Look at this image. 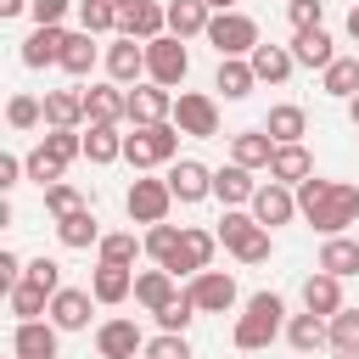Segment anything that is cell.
I'll list each match as a JSON object with an SVG mask.
<instances>
[{"instance_id":"cell-1","label":"cell","mask_w":359,"mask_h":359,"mask_svg":"<svg viewBox=\"0 0 359 359\" xmlns=\"http://www.w3.org/2000/svg\"><path fill=\"white\" fill-rule=\"evenodd\" d=\"M297 213H303L320 236H348V224H359V185L309 174V180L297 185Z\"/></svg>"},{"instance_id":"cell-2","label":"cell","mask_w":359,"mask_h":359,"mask_svg":"<svg viewBox=\"0 0 359 359\" xmlns=\"http://www.w3.org/2000/svg\"><path fill=\"white\" fill-rule=\"evenodd\" d=\"M280 320H286L280 292H252L230 337H236V348H241V353H258V348H269V342L280 337Z\"/></svg>"},{"instance_id":"cell-3","label":"cell","mask_w":359,"mask_h":359,"mask_svg":"<svg viewBox=\"0 0 359 359\" xmlns=\"http://www.w3.org/2000/svg\"><path fill=\"white\" fill-rule=\"evenodd\" d=\"M180 157V123L163 118V123H135V135H123V163L135 174L157 168V163H174Z\"/></svg>"},{"instance_id":"cell-4","label":"cell","mask_w":359,"mask_h":359,"mask_svg":"<svg viewBox=\"0 0 359 359\" xmlns=\"http://www.w3.org/2000/svg\"><path fill=\"white\" fill-rule=\"evenodd\" d=\"M73 157H84V135H79V129H50V135L22 157V163H28V180L45 191V185H56V180H62V168H67Z\"/></svg>"},{"instance_id":"cell-5","label":"cell","mask_w":359,"mask_h":359,"mask_svg":"<svg viewBox=\"0 0 359 359\" xmlns=\"http://www.w3.org/2000/svg\"><path fill=\"white\" fill-rule=\"evenodd\" d=\"M208 45H213L219 56H252L264 39H258V22H252L247 11H213V22H208Z\"/></svg>"},{"instance_id":"cell-6","label":"cell","mask_w":359,"mask_h":359,"mask_svg":"<svg viewBox=\"0 0 359 359\" xmlns=\"http://www.w3.org/2000/svg\"><path fill=\"white\" fill-rule=\"evenodd\" d=\"M185 73H191V50H185V39L180 34H157V39H146V79H157V84H185Z\"/></svg>"},{"instance_id":"cell-7","label":"cell","mask_w":359,"mask_h":359,"mask_svg":"<svg viewBox=\"0 0 359 359\" xmlns=\"http://www.w3.org/2000/svg\"><path fill=\"white\" fill-rule=\"evenodd\" d=\"M174 123H180V135H191V140H213V135H219V101L202 95V90H180V95H174Z\"/></svg>"},{"instance_id":"cell-8","label":"cell","mask_w":359,"mask_h":359,"mask_svg":"<svg viewBox=\"0 0 359 359\" xmlns=\"http://www.w3.org/2000/svg\"><path fill=\"white\" fill-rule=\"evenodd\" d=\"M168 208H174L168 180H129V191H123V213H129L135 224H163Z\"/></svg>"},{"instance_id":"cell-9","label":"cell","mask_w":359,"mask_h":359,"mask_svg":"<svg viewBox=\"0 0 359 359\" xmlns=\"http://www.w3.org/2000/svg\"><path fill=\"white\" fill-rule=\"evenodd\" d=\"M252 219L264 224V230H275V224H292L297 219V185H280V180H264L258 191H252Z\"/></svg>"},{"instance_id":"cell-10","label":"cell","mask_w":359,"mask_h":359,"mask_svg":"<svg viewBox=\"0 0 359 359\" xmlns=\"http://www.w3.org/2000/svg\"><path fill=\"white\" fill-rule=\"evenodd\" d=\"M163 180H168L174 202H185V208H191V202H202V196H213V168H208V163H196V157H174Z\"/></svg>"},{"instance_id":"cell-11","label":"cell","mask_w":359,"mask_h":359,"mask_svg":"<svg viewBox=\"0 0 359 359\" xmlns=\"http://www.w3.org/2000/svg\"><path fill=\"white\" fill-rule=\"evenodd\" d=\"M191 303L202 309V314H224V309H236V275L230 269H202V275H191Z\"/></svg>"},{"instance_id":"cell-12","label":"cell","mask_w":359,"mask_h":359,"mask_svg":"<svg viewBox=\"0 0 359 359\" xmlns=\"http://www.w3.org/2000/svg\"><path fill=\"white\" fill-rule=\"evenodd\" d=\"M118 34H129V39L168 34V6H157V0H118Z\"/></svg>"},{"instance_id":"cell-13","label":"cell","mask_w":359,"mask_h":359,"mask_svg":"<svg viewBox=\"0 0 359 359\" xmlns=\"http://www.w3.org/2000/svg\"><path fill=\"white\" fill-rule=\"evenodd\" d=\"M107 79L112 84H140L146 79V39H129V34H118L112 45H107Z\"/></svg>"},{"instance_id":"cell-14","label":"cell","mask_w":359,"mask_h":359,"mask_svg":"<svg viewBox=\"0 0 359 359\" xmlns=\"http://www.w3.org/2000/svg\"><path fill=\"white\" fill-rule=\"evenodd\" d=\"M163 118H174V90L157 79L129 84V123H163Z\"/></svg>"},{"instance_id":"cell-15","label":"cell","mask_w":359,"mask_h":359,"mask_svg":"<svg viewBox=\"0 0 359 359\" xmlns=\"http://www.w3.org/2000/svg\"><path fill=\"white\" fill-rule=\"evenodd\" d=\"M95 353L101 359H135V353H146V337H140L135 320H101L95 325Z\"/></svg>"},{"instance_id":"cell-16","label":"cell","mask_w":359,"mask_h":359,"mask_svg":"<svg viewBox=\"0 0 359 359\" xmlns=\"http://www.w3.org/2000/svg\"><path fill=\"white\" fill-rule=\"evenodd\" d=\"M56 337H62L56 320H17L11 353H17V359H56Z\"/></svg>"},{"instance_id":"cell-17","label":"cell","mask_w":359,"mask_h":359,"mask_svg":"<svg viewBox=\"0 0 359 359\" xmlns=\"http://www.w3.org/2000/svg\"><path fill=\"white\" fill-rule=\"evenodd\" d=\"M213 247H219V230H196V224H185V236H180V258L168 264L174 275H202V269H213Z\"/></svg>"},{"instance_id":"cell-18","label":"cell","mask_w":359,"mask_h":359,"mask_svg":"<svg viewBox=\"0 0 359 359\" xmlns=\"http://www.w3.org/2000/svg\"><path fill=\"white\" fill-rule=\"evenodd\" d=\"M129 118V90L123 84H90L84 90V123H123Z\"/></svg>"},{"instance_id":"cell-19","label":"cell","mask_w":359,"mask_h":359,"mask_svg":"<svg viewBox=\"0 0 359 359\" xmlns=\"http://www.w3.org/2000/svg\"><path fill=\"white\" fill-rule=\"evenodd\" d=\"M292 56H297V67H320V73H325V67L337 62V39L325 34V22H320V28H297V34H292Z\"/></svg>"},{"instance_id":"cell-20","label":"cell","mask_w":359,"mask_h":359,"mask_svg":"<svg viewBox=\"0 0 359 359\" xmlns=\"http://www.w3.org/2000/svg\"><path fill=\"white\" fill-rule=\"evenodd\" d=\"M303 309H314V314H325V320H331L337 309H348V303H342V275H331V269L314 264V275L303 280Z\"/></svg>"},{"instance_id":"cell-21","label":"cell","mask_w":359,"mask_h":359,"mask_svg":"<svg viewBox=\"0 0 359 359\" xmlns=\"http://www.w3.org/2000/svg\"><path fill=\"white\" fill-rule=\"evenodd\" d=\"M90 303H95L90 286H62V292L50 297V320H56L62 331H84V325H90Z\"/></svg>"},{"instance_id":"cell-22","label":"cell","mask_w":359,"mask_h":359,"mask_svg":"<svg viewBox=\"0 0 359 359\" xmlns=\"http://www.w3.org/2000/svg\"><path fill=\"white\" fill-rule=\"evenodd\" d=\"M252 84H258V73H252V62H247V56H219L213 90H219L224 101H247V95H252Z\"/></svg>"},{"instance_id":"cell-23","label":"cell","mask_w":359,"mask_h":359,"mask_svg":"<svg viewBox=\"0 0 359 359\" xmlns=\"http://www.w3.org/2000/svg\"><path fill=\"white\" fill-rule=\"evenodd\" d=\"M252 191H258L252 168H241V163H224V168H213V196H219L224 208H247V202H252Z\"/></svg>"},{"instance_id":"cell-24","label":"cell","mask_w":359,"mask_h":359,"mask_svg":"<svg viewBox=\"0 0 359 359\" xmlns=\"http://www.w3.org/2000/svg\"><path fill=\"white\" fill-rule=\"evenodd\" d=\"M90 292H95V303H123V297H135V269L129 264H95Z\"/></svg>"},{"instance_id":"cell-25","label":"cell","mask_w":359,"mask_h":359,"mask_svg":"<svg viewBox=\"0 0 359 359\" xmlns=\"http://www.w3.org/2000/svg\"><path fill=\"white\" fill-rule=\"evenodd\" d=\"M174 292H180V275H174V269H163V264H157V269H140V275H135V303H140L146 314H157V309H163V303H168Z\"/></svg>"},{"instance_id":"cell-26","label":"cell","mask_w":359,"mask_h":359,"mask_svg":"<svg viewBox=\"0 0 359 359\" xmlns=\"http://www.w3.org/2000/svg\"><path fill=\"white\" fill-rule=\"evenodd\" d=\"M286 342H292L297 353L331 348V320H325V314H314V309H303V314H292V320H286Z\"/></svg>"},{"instance_id":"cell-27","label":"cell","mask_w":359,"mask_h":359,"mask_svg":"<svg viewBox=\"0 0 359 359\" xmlns=\"http://www.w3.org/2000/svg\"><path fill=\"white\" fill-rule=\"evenodd\" d=\"M62 45H67V28H39L34 22V34L22 39V67H50V62H62Z\"/></svg>"},{"instance_id":"cell-28","label":"cell","mask_w":359,"mask_h":359,"mask_svg":"<svg viewBox=\"0 0 359 359\" xmlns=\"http://www.w3.org/2000/svg\"><path fill=\"white\" fill-rule=\"evenodd\" d=\"M269 157H275V135H269V129H241V135H230V163H241V168H269Z\"/></svg>"},{"instance_id":"cell-29","label":"cell","mask_w":359,"mask_h":359,"mask_svg":"<svg viewBox=\"0 0 359 359\" xmlns=\"http://www.w3.org/2000/svg\"><path fill=\"white\" fill-rule=\"evenodd\" d=\"M309 174H314V157H309V146H303V140L275 146V157H269V180H280V185H303Z\"/></svg>"},{"instance_id":"cell-30","label":"cell","mask_w":359,"mask_h":359,"mask_svg":"<svg viewBox=\"0 0 359 359\" xmlns=\"http://www.w3.org/2000/svg\"><path fill=\"white\" fill-rule=\"evenodd\" d=\"M56 241H62V247H73V252H84V247H101V224H95V213H90V208H73V213H62V219H56Z\"/></svg>"},{"instance_id":"cell-31","label":"cell","mask_w":359,"mask_h":359,"mask_svg":"<svg viewBox=\"0 0 359 359\" xmlns=\"http://www.w3.org/2000/svg\"><path fill=\"white\" fill-rule=\"evenodd\" d=\"M252 73H258V84H286L292 79V67H297V56H292V45H258L252 56Z\"/></svg>"},{"instance_id":"cell-32","label":"cell","mask_w":359,"mask_h":359,"mask_svg":"<svg viewBox=\"0 0 359 359\" xmlns=\"http://www.w3.org/2000/svg\"><path fill=\"white\" fill-rule=\"evenodd\" d=\"M208 22H213V6L208 0H168V34L196 39V34H208Z\"/></svg>"},{"instance_id":"cell-33","label":"cell","mask_w":359,"mask_h":359,"mask_svg":"<svg viewBox=\"0 0 359 359\" xmlns=\"http://www.w3.org/2000/svg\"><path fill=\"white\" fill-rule=\"evenodd\" d=\"M45 123L50 129H79L84 123V90H45Z\"/></svg>"},{"instance_id":"cell-34","label":"cell","mask_w":359,"mask_h":359,"mask_svg":"<svg viewBox=\"0 0 359 359\" xmlns=\"http://www.w3.org/2000/svg\"><path fill=\"white\" fill-rule=\"evenodd\" d=\"M264 129L275 135V146H292V140H303V135H309V112H303L297 101H280V107H269Z\"/></svg>"},{"instance_id":"cell-35","label":"cell","mask_w":359,"mask_h":359,"mask_svg":"<svg viewBox=\"0 0 359 359\" xmlns=\"http://www.w3.org/2000/svg\"><path fill=\"white\" fill-rule=\"evenodd\" d=\"M50 297H56V292H45L39 280H17V286L6 292V303H11L17 320H39V314H50Z\"/></svg>"},{"instance_id":"cell-36","label":"cell","mask_w":359,"mask_h":359,"mask_svg":"<svg viewBox=\"0 0 359 359\" xmlns=\"http://www.w3.org/2000/svg\"><path fill=\"white\" fill-rule=\"evenodd\" d=\"M320 90L337 95V101H353V95H359V56H337V62L320 73Z\"/></svg>"},{"instance_id":"cell-37","label":"cell","mask_w":359,"mask_h":359,"mask_svg":"<svg viewBox=\"0 0 359 359\" xmlns=\"http://www.w3.org/2000/svg\"><path fill=\"white\" fill-rule=\"evenodd\" d=\"M320 269H331V275H359V241L353 236H325V247H320Z\"/></svg>"},{"instance_id":"cell-38","label":"cell","mask_w":359,"mask_h":359,"mask_svg":"<svg viewBox=\"0 0 359 359\" xmlns=\"http://www.w3.org/2000/svg\"><path fill=\"white\" fill-rule=\"evenodd\" d=\"M95 56H101V50H95V34H84V28H79V34H67V45H62V62H56V67H62V73H73V79H84V73L95 67Z\"/></svg>"},{"instance_id":"cell-39","label":"cell","mask_w":359,"mask_h":359,"mask_svg":"<svg viewBox=\"0 0 359 359\" xmlns=\"http://www.w3.org/2000/svg\"><path fill=\"white\" fill-rule=\"evenodd\" d=\"M84 157H90V163H118V157H123V135H118V123H90V135H84Z\"/></svg>"},{"instance_id":"cell-40","label":"cell","mask_w":359,"mask_h":359,"mask_svg":"<svg viewBox=\"0 0 359 359\" xmlns=\"http://www.w3.org/2000/svg\"><path fill=\"white\" fill-rule=\"evenodd\" d=\"M101 264H129L135 269V258L146 252V236H135V230H112V236H101Z\"/></svg>"},{"instance_id":"cell-41","label":"cell","mask_w":359,"mask_h":359,"mask_svg":"<svg viewBox=\"0 0 359 359\" xmlns=\"http://www.w3.org/2000/svg\"><path fill=\"white\" fill-rule=\"evenodd\" d=\"M180 236H185V230H174L168 219H163V224H146V258L168 269V264L180 258Z\"/></svg>"},{"instance_id":"cell-42","label":"cell","mask_w":359,"mask_h":359,"mask_svg":"<svg viewBox=\"0 0 359 359\" xmlns=\"http://www.w3.org/2000/svg\"><path fill=\"white\" fill-rule=\"evenodd\" d=\"M6 123H11L17 135H22V129H39V123H45V101L28 95V90H17V95L6 101Z\"/></svg>"},{"instance_id":"cell-43","label":"cell","mask_w":359,"mask_h":359,"mask_svg":"<svg viewBox=\"0 0 359 359\" xmlns=\"http://www.w3.org/2000/svg\"><path fill=\"white\" fill-rule=\"evenodd\" d=\"M79 28L84 34H118V0H79Z\"/></svg>"},{"instance_id":"cell-44","label":"cell","mask_w":359,"mask_h":359,"mask_svg":"<svg viewBox=\"0 0 359 359\" xmlns=\"http://www.w3.org/2000/svg\"><path fill=\"white\" fill-rule=\"evenodd\" d=\"M331 348L342 359H359V309H337L331 314Z\"/></svg>"},{"instance_id":"cell-45","label":"cell","mask_w":359,"mask_h":359,"mask_svg":"<svg viewBox=\"0 0 359 359\" xmlns=\"http://www.w3.org/2000/svg\"><path fill=\"white\" fill-rule=\"evenodd\" d=\"M196 314H202V309H196V303H191V292L180 286V292H174V297H168V303L157 309V325H163V331H185V325H191Z\"/></svg>"},{"instance_id":"cell-46","label":"cell","mask_w":359,"mask_h":359,"mask_svg":"<svg viewBox=\"0 0 359 359\" xmlns=\"http://www.w3.org/2000/svg\"><path fill=\"white\" fill-rule=\"evenodd\" d=\"M140 359H191V342H185V331H157Z\"/></svg>"},{"instance_id":"cell-47","label":"cell","mask_w":359,"mask_h":359,"mask_svg":"<svg viewBox=\"0 0 359 359\" xmlns=\"http://www.w3.org/2000/svg\"><path fill=\"white\" fill-rule=\"evenodd\" d=\"M73 208H84V196H79V185H67V180H56V185H45V213H50V219H62V213H73Z\"/></svg>"},{"instance_id":"cell-48","label":"cell","mask_w":359,"mask_h":359,"mask_svg":"<svg viewBox=\"0 0 359 359\" xmlns=\"http://www.w3.org/2000/svg\"><path fill=\"white\" fill-rule=\"evenodd\" d=\"M67 6H73V0H28V17H34L39 28H62Z\"/></svg>"},{"instance_id":"cell-49","label":"cell","mask_w":359,"mask_h":359,"mask_svg":"<svg viewBox=\"0 0 359 359\" xmlns=\"http://www.w3.org/2000/svg\"><path fill=\"white\" fill-rule=\"evenodd\" d=\"M28 280H39L45 292H62V264L56 258H28Z\"/></svg>"},{"instance_id":"cell-50","label":"cell","mask_w":359,"mask_h":359,"mask_svg":"<svg viewBox=\"0 0 359 359\" xmlns=\"http://www.w3.org/2000/svg\"><path fill=\"white\" fill-rule=\"evenodd\" d=\"M286 11H292V28H320L325 0H286Z\"/></svg>"},{"instance_id":"cell-51","label":"cell","mask_w":359,"mask_h":359,"mask_svg":"<svg viewBox=\"0 0 359 359\" xmlns=\"http://www.w3.org/2000/svg\"><path fill=\"white\" fill-rule=\"evenodd\" d=\"M22 174H28V163H22V157H0V191H17V185H22Z\"/></svg>"},{"instance_id":"cell-52","label":"cell","mask_w":359,"mask_h":359,"mask_svg":"<svg viewBox=\"0 0 359 359\" xmlns=\"http://www.w3.org/2000/svg\"><path fill=\"white\" fill-rule=\"evenodd\" d=\"M28 11V0H0V17H22Z\"/></svg>"},{"instance_id":"cell-53","label":"cell","mask_w":359,"mask_h":359,"mask_svg":"<svg viewBox=\"0 0 359 359\" xmlns=\"http://www.w3.org/2000/svg\"><path fill=\"white\" fill-rule=\"evenodd\" d=\"M348 39H359V0H353V11H348Z\"/></svg>"},{"instance_id":"cell-54","label":"cell","mask_w":359,"mask_h":359,"mask_svg":"<svg viewBox=\"0 0 359 359\" xmlns=\"http://www.w3.org/2000/svg\"><path fill=\"white\" fill-rule=\"evenodd\" d=\"M208 6H213V11H236V0H208Z\"/></svg>"},{"instance_id":"cell-55","label":"cell","mask_w":359,"mask_h":359,"mask_svg":"<svg viewBox=\"0 0 359 359\" xmlns=\"http://www.w3.org/2000/svg\"><path fill=\"white\" fill-rule=\"evenodd\" d=\"M348 118H353V129H359V95H353V101H348Z\"/></svg>"},{"instance_id":"cell-56","label":"cell","mask_w":359,"mask_h":359,"mask_svg":"<svg viewBox=\"0 0 359 359\" xmlns=\"http://www.w3.org/2000/svg\"><path fill=\"white\" fill-rule=\"evenodd\" d=\"M11 359H17V353H11Z\"/></svg>"}]
</instances>
